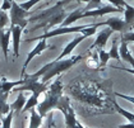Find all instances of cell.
Returning <instances> with one entry per match:
<instances>
[{"label":"cell","instance_id":"9c48e42d","mask_svg":"<svg viewBox=\"0 0 134 128\" xmlns=\"http://www.w3.org/2000/svg\"><path fill=\"white\" fill-rule=\"evenodd\" d=\"M102 23L103 25H107L110 29H113V32H120L121 34L126 33L128 29L132 30V28H133V27L128 25L124 22V19L119 18V17H110V18H107V20H105Z\"/></svg>","mask_w":134,"mask_h":128},{"label":"cell","instance_id":"4316f807","mask_svg":"<svg viewBox=\"0 0 134 128\" xmlns=\"http://www.w3.org/2000/svg\"><path fill=\"white\" fill-rule=\"evenodd\" d=\"M37 3H40V0H31V1H26V3H18V5L24 11H31L30 9H31L33 5H36Z\"/></svg>","mask_w":134,"mask_h":128},{"label":"cell","instance_id":"603a6c76","mask_svg":"<svg viewBox=\"0 0 134 128\" xmlns=\"http://www.w3.org/2000/svg\"><path fill=\"white\" fill-rule=\"evenodd\" d=\"M87 66L91 69H97L100 66V61H98V55L97 52H92L91 56L87 60Z\"/></svg>","mask_w":134,"mask_h":128},{"label":"cell","instance_id":"ba28073f","mask_svg":"<svg viewBox=\"0 0 134 128\" xmlns=\"http://www.w3.org/2000/svg\"><path fill=\"white\" fill-rule=\"evenodd\" d=\"M47 48H51V46H49L47 43H46V41H40L37 44H36V47L32 49L31 52L28 53V56H27V59L24 61V63H23V66H22V71H21V79H23V76L26 75V70L28 67V65H30V62L32 61L33 57H36V56H38V55H41L43 51H46Z\"/></svg>","mask_w":134,"mask_h":128},{"label":"cell","instance_id":"8fae6325","mask_svg":"<svg viewBox=\"0 0 134 128\" xmlns=\"http://www.w3.org/2000/svg\"><path fill=\"white\" fill-rule=\"evenodd\" d=\"M12 32V42H13V55L14 57L19 56V46H21V37L23 29L18 25H10Z\"/></svg>","mask_w":134,"mask_h":128},{"label":"cell","instance_id":"d6a6232c","mask_svg":"<svg viewBox=\"0 0 134 128\" xmlns=\"http://www.w3.org/2000/svg\"><path fill=\"white\" fill-rule=\"evenodd\" d=\"M0 128H1V126H0Z\"/></svg>","mask_w":134,"mask_h":128},{"label":"cell","instance_id":"ac0fdd59","mask_svg":"<svg viewBox=\"0 0 134 128\" xmlns=\"http://www.w3.org/2000/svg\"><path fill=\"white\" fill-rule=\"evenodd\" d=\"M7 99H8V97H5V95H3L0 93V119L7 117L9 114V112H10V105L7 101Z\"/></svg>","mask_w":134,"mask_h":128},{"label":"cell","instance_id":"8992f818","mask_svg":"<svg viewBox=\"0 0 134 128\" xmlns=\"http://www.w3.org/2000/svg\"><path fill=\"white\" fill-rule=\"evenodd\" d=\"M56 109L60 110L63 114H64L66 128H75V124H77L78 119H77V117H75V113H74L72 105H70V100H69L68 97L63 95L62 100H60V103L58 104Z\"/></svg>","mask_w":134,"mask_h":128},{"label":"cell","instance_id":"5bb4252c","mask_svg":"<svg viewBox=\"0 0 134 128\" xmlns=\"http://www.w3.org/2000/svg\"><path fill=\"white\" fill-rule=\"evenodd\" d=\"M12 42V32L10 28L5 30L1 29L0 30V47L4 52V56H5V60L8 59V51H9V43Z\"/></svg>","mask_w":134,"mask_h":128},{"label":"cell","instance_id":"44dd1931","mask_svg":"<svg viewBox=\"0 0 134 128\" xmlns=\"http://www.w3.org/2000/svg\"><path fill=\"white\" fill-rule=\"evenodd\" d=\"M40 98H37V97H35V95H31L28 100L26 101V104H24V107H23V110L22 112H28V110H31V109L36 108L37 105H38V103H40Z\"/></svg>","mask_w":134,"mask_h":128},{"label":"cell","instance_id":"4dcf8cb0","mask_svg":"<svg viewBox=\"0 0 134 128\" xmlns=\"http://www.w3.org/2000/svg\"><path fill=\"white\" fill-rule=\"evenodd\" d=\"M118 128H134L133 123H126V124H120Z\"/></svg>","mask_w":134,"mask_h":128},{"label":"cell","instance_id":"7a4b0ae2","mask_svg":"<svg viewBox=\"0 0 134 128\" xmlns=\"http://www.w3.org/2000/svg\"><path fill=\"white\" fill-rule=\"evenodd\" d=\"M63 98V84L60 79L55 80L52 84L49 85L47 90L43 93V99L37 105V113L38 116L43 118L49 113H51L52 109H56L58 104L60 103Z\"/></svg>","mask_w":134,"mask_h":128},{"label":"cell","instance_id":"30bf717a","mask_svg":"<svg viewBox=\"0 0 134 128\" xmlns=\"http://www.w3.org/2000/svg\"><path fill=\"white\" fill-rule=\"evenodd\" d=\"M113 33H114L113 29H110L109 27H107L106 29H102L98 34H97V37H96V40H94V42H93V44L88 48V51H92L93 48L103 49V47H105L106 43H107V40L111 37Z\"/></svg>","mask_w":134,"mask_h":128},{"label":"cell","instance_id":"7402d4cb","mask_svg":"<svg viewBox=\"0 0 134 128\" xmlns=\"http://www.w3.org/2000/svg\"><path fill=\"white\" fill-rule=\"evenodd\" d=\"M107 53H109V57H110V59L116 60V61L120 60V56H119V47H118V40L113 41L111 48H110V51H109Z\"/></svg>","mask_w":134,"mask_h":128},{"label":"cell","instance_id":"f546056e","mask_svg":"<svg viewBox=\"0 0 134 128\" xmlns=\"http://www.w3.org/2000/svg\"><path fill=\"white\" fill-rule=\"evenodd\" d=\"M113 69L121 70V71H126V72H129V74H133V75H134V70L133 69H125V67H118V66H113Z\"/></svg>","mask_w":134,"mask_h":128},{"label":"cell","instance_id":"6da1fadb","mask_svg":"<svg viewBox=\"0 0 134 128\" xmlns=\"http://www.w3.org/2000/svg\"><path fill=\"white\" fill-rule=\"evenodd\" d=\"M82 59V55H75V56H69L66 59H63L62 61H58V62L52 61L50 63H46L43 67H41L38 71H36L35 74H31V76L33 79H38L43 84H47L52 78L59 76L64 71H68L69 69H72Z\"/></svg>","mask_w":134,"mask_h":128},{"label":"cell","instance_id":"f1b7e54d","mask_svg":"<svg viewBox=\"0 0 134 128\" xmlns=\"http://www.w3.org/2000/svg\"><path fill=\"white\" fill-rule=\"evenodd\" d=\"M115 95L119 97V98L124 99V100H128V101H130V103L134 104V97H132V95H126V94H121V93H115Z\"/></svg>","mask_w":134,"mask_h":128},{"label":"cell","instance_id":"ffe728a7","mask_svg":"<svg viewBox=\"0 0 134 128\" xmlns=\"http://www.w3.org/2000/svg\"><path fill=\"white\" fill-rule=\"evenodd\" d=\"M114 107H115V109H116V112H118V113H120L124 118L128 119V122H129V123H133L134 122V113H130V112L125 110L124 108H121L116 101H114Z\"/></svg>","mask_w":134,"mask_h":128},{"label":"cell","instance_id":"3957f363","mask_svg":"<svg viewBox=\"0 0 134 128\" xmlns=\"http://www.w3.org/2000/svg\"><path fill=\"white\" fill-rule=\"evenodd\" d=\"M23 81L24 82L19 88H15V91H19V93L32 91V95H35L37 98H40L49 88V84H43L38 79H33L31 75H27V74L23 76Z\"/></svg>","mask_w":134,"mask_h":128},{"label":"cell","instance_id":"d4e9b609","mask_svg":"<svg viewBox=\"0 0 134 128\" xmlns=\"http://www.w3.org/2000/svg\"><path fill=\"white\" fill-rule=\"evenodd\" d=\"M13 117H14V112H9V114L7 117L1 119V128H10L12 127V120H13Z\"/></svg>","mask_w":134,"mask_h":128},{"label":"cell","instance_id":"484cf974","mask_svg":"<svg viewBox=\"0 0 134 128\" xmlns=\"http://www.w3.org/2000/svg\"><path fill=\"white\" fill-rule=\"evenodd\" d=\"M9 23H10V20H9L8 14H7L5 11H1V10H0V30L4 29Z\"/></svg>","mask_w":134,"mask_h":128},{"label":"cell","instance_id":"52a82bcc","mask_svg":"<svg viewBox=\"0 0 134 128\" xmlns=\"http://www.w3.org/2000/svg\"><path fill=\"white\" fill-rule=\"evenodd\" d=\"M69 3H70V1H58L52 8H49V9L43 10V11H41L40 14H35V15H32L31 18L28 19V23H30V22H36V20H41V22H43V20L50 19V18L54 17L55 14H58V13H60L63 9H65L64 7L68 5Z\"/></svg>","mask_w":134,"mask_h":128},{"label":"cell","instance_id":"7c38bea8","mask_svg":"<svg viewBox=\"0 0 134 128\" xmlns=\"http://www.w3.org/2000/svg\"><path fill=\"white\" fill-rule=\"evenodd\" d=\"M84 8H77V9H74L72 13H69L68 15H66V18L63 20V23L60 24V27L59 28H65V27H72V24L74 22H77V20L79 19H83V14H84Z\"/></svg>","mask_w":134,"mask_h":128},{"label":"cell","instance_id":"d6986e66","mask_svg":"<svg viewBox=\"0 0 134 128\" xmlns=\"http://www.w3.org/2000/svg\"><path fill=\"white\" fill-rule=\"evenodd\" d=\"M42 123V118L36 112V108L31 109V117H30V128H40Z\"/></svg>","mask_w":134,"mask_h":128},{"label":"cell","instance_id":"4fadbf2b","mask_svg":"<svg viewBox=\"0 0 134 128\" xmlns=\"http://www.w3.org/2000/svg\"><path fill=\"white\" fill-rule=\"evenodd\" d=\"M23 82H24L23 79H19L18 81H9L5 78H0V93L5 97H9L12 89L18 86V85H22Z\"/></svg>","mask_w":134,"mask_h":128},{"label":"cell","instance_id":"e0dca14e","mask_svg":"<svg viewBox=\"0 0 134 128\" xmlns=\"http://www.w3.org/2000/svg\"><path fill=\"white\" fill-rule=\"evenodd\" d=\"M26 98H24V95H23V93H19V95H18V98L15 99V101H13L10 105V110L12 112H17V113H21L22 110H23V107H24V104H26Z\"/></svg>","mask_w":134,"mask_h":128},{"label":"cell","instance_id":"1f68e13d","mask_svg":"<svg viewBox=\"0 0 134 128\" xmlns=\"http://www.w3.org/2000/svg\"><path fill=\"white\" fill-rule=\"evenodd\" d=\"M22 128H24V124H22Z\"/></svg>","mask_w":134,"mask_h":128},{"label":"cell","instance_id":"9a60e30c","mask_svg":"<svg viewBox=\"0 0 134 128\" xmlns=\"http://www.w3.org/2000/svg\"><path fill=\"white\" fill-rule=\"evenodd\" d=\"M119 56H120V60L128 62V63L132 66V69L134 70V57L132 56L130 51L128 48V43L121 42V44L119 46Z\"/></svg>","mask_w":134,"mask_h":128},{"label":"cell","instance_id":"83f0119b","mask_svg":"<svg viewBox=\"0 0 134 128\" xmlns=\"http://www.w3.org/2000/svg\"><path fill=\"white\" fill-rule=\"evenodd\" d=\"M10 8H12V1H9V0H4V1L1 3V5H0V10H1V11L10 10Z\"/></svg>","mask_w":134,"mask_h":128},{"label":"cell","instance_id":"277c9868","mask_svg":"<svg viewBox=\"0 0 134 128\" xmlns=\"http://www.w3.org/2000/svg\"><path fill=\"white\" fill-rule=\"evenodd\" d=\"M92 24H84V25H75V27H65V28H55V29L50 30L43 33L42 36L35 37V38H28L27 42H32V41H43L47 38H51L55 36H62V34H68V33H86V30L88 29L90 27H92Z\"/></svg>","mask_w":134,"mask_h":128},{"label":"cell","instance_id":"cb8c5ba5","mask_svg":"<svg viewBox=\"0 0 134 128\" xmlns=\"http://www.w3.org/2000/svg\"><path fill=\"white\" fill-rule=\"evenodd\" d=\"M97 55H98V61H100V66H106L107 65V61L110 60L109 57V53L105 52L103 49H97Z\"/></svg>","mask_w":134,"mask_h":128},{"label":"cell","instance_id":"5b68a950","mask_svg":"<svg viewBox=\"0 0 134 128\" xmlns=\"http://www.w3.org/2000/svg\"><path fill=\"white\" fill-rule=\"evenodd\" d=\"M9 11H10V15H9L10 25H18L22 29H24L28 24L27 17L33 15V11H24L19 8L18 3H15V1H12V8Z\"/></svg>","mask_w":134,"mask_h":128},{"label":"cell","instance_id":"2e32d148","mask_svg":"<svg viewBox=\"0 0 134 128\" xmlns=\"http://www.w3.org/2000/svg\"><path fill=\"white\" fill-rule=\"evenodd\" d=\"M123 13H124V22L128 24V25H130V27H133V23H134V8L132 5H129L128 3H125L124 4V8H123Z\"/></svg>","mask_w":134,"mask_h":128}]
</instances>
